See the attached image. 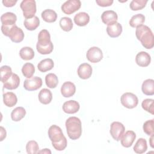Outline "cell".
<instances>
[{"instance_id": "cell-1", "label": "cell", "mask_w": 154, "mask_h": 154, "mask_svg": "<svg viewBox=\"0 0 154 154\" xmlns=\"http://www.w3.org/2000/svg\"><path fill=\"white\" fill-rule=\"evenodd\" d=\"M135 35L146 49H150L153 48V34L149 26L144 25L138 26L135 31Z\"/></svg>"}, {"instance_id": "cell-2", "label": "cell", "mask_w": 154, "mask_h": 154, "mask_svg": "<svg viewBox=\"0 0 154 154\" xmlns=\"http://www.w3.org/2000/svg\"><path fill=\"white\" fill-rule=\"evenodd\" d=\"M66 128L69 137L75 140L82 134V125L80 119L76 117H70L66 121Z\"/></svg>"}, {"instance_id": "cell-3", "label": "cell", "mask_w": 154, "mask_h": 154, "mask_svg": "<svg viewBox=\"0 0 154 154\" xmlns=\"http://www.w3.org/2000/svg\"><path fill=\"white\" fill-rule=\"evenodd\" d=\"M1 31L3 34L8 37L14 43H20L24 38V33L22 29L16 24L11 26L1 25Z\"/></svg>"}, {"instance_id": "cell-4", "label": "cell", "mask_w": 154, "mask_h": 154, "mask_svg": "<svg viewBox=\"0 0 154 154\" xmlns=\"http://www.w3.org/2000/svg\"><path fill=\"white\" fill-rule=\"evenodd\" d=\"M25 19H30L35 16L36 13V3L34 0H23L20 4Z\"/></svg>"}, {"instance_id": "cell-5", "label": "cell", "mask_w": 154, "mask_h": 154, "mask_svg": "<svg viewBox=\"0 0 154 154\" xmlns=\"http://www.w3.org/2000/svg\"><path fill=\"white\" fill-rule=\"evenodd\" d=\"M121 103L122 105L128 109L135 108L138 103V99L137 96L130 92L123 93L120 98Z\"/></svg>"}, {"instance_id": "cell-6", "label": "cell", "mask_w": 154, "mask_h": 154, "mask_svg": "<svg viewBox=\"0 0 154 154\" xmlns=\"http://www.w3.org/2000/svg\"><path fill=\"white\" fill-rule=\"evenodd\" d=\"M81 6L79 0H69L66 1L61 5L62 11L66 14H71L78 11Z\"/></svg>"}, {"instance_id": "cell-7", "label": "cell", "mask_w": 154, "mask_h": 154, "mask_svg": "<svg viewBox=\"0 0 154 154\" xmlns=\"http://www.w3.org/2000/svg\"><path fill=\"white\" fill-rule=\"evenodd\" d=\"M125 128L124 125L119 122H114L110 125V134L114 140H120L122 135L125 133Z\"/></svg>"}, {"instance_id": "cell-8", "label": "cell", "mask_w": 154, "mask_h": 154, "mask_svg": "<svg viewBox=\"0 0 154 154\" xmlns=\"http://www.w3.org/2000/svg\"><path fill=\"white\" fill-rule=\"evenodd\" d=\"M42 85V79L38 76L27 78L24 81L23 87L28 91H35L40 88Z\"/></svg>"}, {"instance_id": "cell-9", "label": "cell", "mask_w": 154, "mask_h": 154, "mask_svg": "<svg viewBox=\"0 0 154 154\" xmlns=\"http://www.w3.org/2000/svg\"><path fill=\"white\" fill-rule=\"evenodd\" d=\"M86 57L89 61L93 63H96L103 58V53L99 48L93 46L87 51Z\"/></svg>"}, {"instance_id": "cell-10", "label": "cell", "mask_w": 154, "mask_h": 154, "mask_svg": "<svg viewBox=\"0 0 154 154\" xmlns=\"http://www.w3.org/2000/svg\"><path fill=\"white\" fill-rule=\"evenodd\" d=\"M48 136L52 141V143H57L63 139L65 137L62 132L61 129L55 125H52L49 128Z\"/></svg>"}, {"instance_id": "cell-11", "label": "cell", "mask_w": 154, "mask_h": 154, "mask_svg": "<svg viewBox=\"0 0 154 154\" xmlns=\"http://www.w3.org/2000/svg\"><path fill=\"white\" fill-rule=\"evenodd\" d=\"M92 72L91 66L86 63L80 64L77 70L78 76L82 79H88L91 76Z\"/></svg>"}, {"instance_id": "cell-12", "label": "cell", "mask_w": 154, "mask_h": 154, "mask_svg": "<svg viewBox=\"0 0 154 154\" xmlns=\"http://www.w3.org/2000/svg\"><path fill=\"white\" fill-rule=\"evenodd\" d=\"M135 62L140 67H147L151 62V57L147 52L141 51L137 54Z\"/></svg>"}, {"instance_id": "cell-13", "label": "cell", "mask_w": 154, "mask_h": 154, "mask_svg": "<svg viewBox=\"0 0 154 154\" xmlns=\"http://www.w3.org/2000/svg\"><path fill=\"white\" fill-rule=\"evenodd\" d=\"M122 25L117 22L108 25L106 27V32L108 35L112 38H116L120 36L122 32Z\"/></svg>"}, {"instance_id": "cell-14", "label": "cell", "mask_w": 154, "mask_h": 154, "mask_svg": "<svg viewBox=\"0 0 154 154\" xmlns=\"http://www.w3.org/2000/svg\"><path fill=\"white\" fill-rule=\"evenodd\" d=\"M76 91L75 84L70 81L64 82L61 87V93L64 97H70L72 96Z\"/></svg>"}, {"instance_id": "cell-15", "label": "cell", "mask_w": 154, "mask_h": 154, "mask_svg": "<svg viewBox=\"0 0 154 154\" xmlns=\"http://www.w3.org/2000/svg\"><path fill=\"white\" fill-rule=\"evenodd\" d=\"M136 138V134L133 131H128L122 135L120 141L122 146L128 148L132 146Z\"/></svg>"}, {"instance_id": "cell-16", "label": "cell", "mask_w": 154, "mask_h": 154, "mask_svg": "<svg viewBox=\"0 0 154 154\" xmlns=\"http://www.w3.org/2000/svg\"><path fill=\"white\" fill-rule=\"evenodd\" d=\"M79 103L73 100L66 101L63 105V110L67 114H75L79 111Z\"/></svg>"}, {"instance_id": "cell-17", "label": "cell", "mask_w": 154, "mask_h": 154, "mask_svg": "<svg viewBox=\"0 0 154 154\" xmlns=\"http://www.w3.org/2000/svg\"><path fill=\"white\" fill-rule=\"evenodd\" d=\"M101 19L103 23L108 25L117 22L118 16L113 10H106L102 14Z\"/></svg>"}, {"instance_id": "cell-18", "label": "cell", "mask_w": 154, "mask_h": 154, "mask_svg": "<svg viewBox=\"0 0 154 154\" xmlns=\"http://www.w3.org/2000/svg\"><path fill=\"white\" fill-rule=\"evenodd\" d=\"M4 84V87L8 90L16 89L20 84V78L19 76L16 73H12L8 79L5 81Z\"/></svg>"}, {"instance_id": "cell-19", "label": "cell", "mask_w": 154, "mask_h": 154, "mask_svg": "<svg viewBox=\"0 0 154 154\" xmlns=\"http://www.w3.org/2000/svg\"><path fill=\"white\" fill-rule=\"evenodd\" d=\"M51 42V35L49 32L45 29L41 30L38 35V42L37 43V45L46 46H48Z\"/></svg>"}, {"instance_id": "cell-20", "label": "cell", "mask_w": 154, "mask_h": 154, "mask_svg": "<svg viewBox=\"0 0 154 154\" xmlns=\"http://www.w3.org/2000/svg\"><path fill=\"white\" fill-rule=\"evenodd\" d=\"M17 20L16 15L11 12H7L4 13L1 16V21L2 25L11 26L15 25V23Z\"/></svg>"}, {"instance_id": "cell-21", "label": "cell", "mask_w": 154, "mask_h": 154, "mask_svg": "<svg viewBox=\"0 0 154 154\" xmlns=\"http://www.w3.org/2000/svg\"><path fill=\"white\" fill-rule=\"evenodd\" d=\"M38 97L40 103L44 105H48L52 101V94L49 89L43 88L40 91Z\"/></svg>"}, {"instance_id": "cell-22", "label": "cell", "mask_w": 154, "mask_h": 154, "mask_svg": "<svg viewBox=\"0 0 154 154\" xmlns=\"http://www.w3.org/2000/svg\"><path fill=\"white\" fill-rule=\"evenodd\" d=\"M74 22L75 24L79 26L87 25L90 21V16L85 12H80L74 16Z\"/></svg>"}, {"instance_id": "cell-23", "label": "cell", "mask_w": 154, "mask_h": 154, "mask_svg": "<svg viewBox=\"0 0 154 154\" xmlns=\"http://www.w3.org/2000/svg\"><path fill=\"white\" fill-rule=\"evenodd\" d=\"M141 90L143 94L147 96H152L154 94V80L147 79L145 80L141 85Z\"/></svg>"}, {"instance_id": "cell-24", "label": "cell", "mask_w": 154, "mask_h": 154, "mask_svg": "<svg viewBox=\"0 0 154 154\" xmlns=\"http://www.w3.org/2000/svg\"><path fill=\"white\" fill-rule=\"evenodd\" d=\"M3 101L7 106L13 107L17 103V98L14 93L8 91L3 94Z\"/></svg>"}, {"instance_id": "cell-25", "label": "cell", "mask_w": 154, "mask_h": 154, "mask_svg": "<svg viewBox=\"0 0 154 154\" xmlns=\"http://www.w3.org/2000/svg\"><path fill=\"white\" fill-rule=\"evenodd\" d=\"M54 66V63L51 58H46L40 61L37 64V68L41 72L51 70Z\"/></svg>"}, {"instance_id": "cell-26", "label": "cell", "mask_w": 154, "mask_h": 154, "mask_svg": "<svg viewBox=\"0 0 154 154\" xmlns=\"http://www.w3.org/2000/svg\"><path fill=\"white\" fill-rule=\"evenodd\" d=\"M41 16L43 20L48 23H52L57 19V13L52 9H46L42 11Z\"/></svg>"}, {"instance_id": "cell-27", "label": "cell", "mask_w": 154, "mask_h": 154, "mask_svg": "<svg viewBox=\"0 0 154 154\" xmlns=\"http://www.w3.org/2000/svg\"><path fill=\"white\" fill-rule=\"evenodd\" d=\"M23 25L26 29L29 31H33L39 26L40 19L36 16L30 19H25Z\"/></svg>"}, {"instance_id": "cell-28", "label": "cell", "mask_w": 154, "mask_h": 154, "mask_svg": "<svg viewBox=\"0 0 154 154\" xmlns=\"http://www.w3.org/2000/svg\"><path fill=\"white\" fill-rule=\"evenodd\" d=\"M26 114V110L22 106H18L14 108L11 113V118L14 122L21 120Z\"/></svg>"}, {"instance_id": "cell-29", "label": "cell", "mask_w": 154, "mask_h": 154, "mask_svg": "<svg viewBox=\"0 0 154 154\" xmlns=\"http://www.w3.org/2000/svg\"><path fill=\"white\" fill-rule=\"evenodd\" d=\"M134 151L136 153L141 154L146 152L147 149V141L144 138H140L136 142L135 146H134Z\"/></svg>"}, {"instance_id": "cell-30", "label": "cell", "mask_w": 154, "mask_h": 154, "mask_svg": "<svg viewBox=\"0 0 154 154\" xmlns=\"http://www.w3.org/2000/svg\"><path fill=\"white\" fill-rule=\"evenodd\" d=\"M34 50L28 46L23 47L19 51V55L20 58L23 60H32L34 57Z\"/></svg>"}, {"instance_id": "cell-31", "label": "cell", "mask_w": 154, "mask_h": 154, "mask_svg": "<svg viewBox=\"0 0 154 154\" xmlns=\"http://www.w3.org/2000/svg\"><path fill=\"white\" fill-rule=\"evenodd\" d=\"M145 22V16L142 14H137L134 15L129 20V25L132 28H137L142 25Z\"/></svg>"}, {"instance_id": "cell-32", "label": "cell", "mask_w": 154, "mask_h": 154, "mask_svg": "<svg viewBox=\"0 0 154 154\" xmlns=\"http://www.w3.org/2000/svg\"><path fill=\"white\" fill-rule=\"evenodd\" d=\"M45 82L47 87L50 88H54L58 84V77L54 73H48L45 76Z\"/></svg>"}, {"instance_id": "cell-33", "label": "cell", "mask_w": 154, "mask_h": 154, "mask_svg": "<svg viewBox=\"0 0 154 154\" xmlns=\"http://www.w3.org/2000/svg\"><path fill=\"white\" fill-rule=\"evenodd\" d=\"M22 72L25 77L27 78H30L35 73V67L32 63H26L24 64L22 66Z\"/></svg>"}, {"instance_id": "cell-34", "label": "cell", "mask_w": 154, "mask_h": 154, "mask_svg": "<svg viewBox=\"0 0 154 154\" xmlns=\"http://www.w3.org/2000/svg\"><path fill=\"white\" fill-rule=\"evenodd\" d=\"M60 26L61 28L66 32L70 31L73 28V22L72 19L68 17H61L60 20Z\"/></svg>"}, {"instance_id": "cell-35", "label": "cell", "mask_w": 154, "mask_h": 154, "mask_svg": "<svg viewBox=\"0 0 154 154\" xmlns=\"http://www.w3.org/2000/svg\"><path fill=\"white\" fill-rule=\"evenodd\" d=\"M12 70L8 66H2L1 67V81L2 83L7 81L12 75Z\"/></svg>"}, {"instance_id": "cell-36", "label": "cell", "mask_w": 154, "mask_h": 154, "mask_svg": "<svg viewBox=\"0 0 154 154\" xmlns=\"http://www.w3.org/2000/svg\"><path fill=\"white\" fill-rule=\"evenodd\" d=\"M147 3L146 0H132L129 5L130 8L133 11L140 10L144 8Z\"/></svg>"}, {"instance_id": "cell-37", "label": "cell", "mask_w": 154, "mask_h": 154, "mask_svg": "<svg viewBox=\"0 0 154 154\" xmlns=\"http://www.w3.org/2000/svg\"><path fill=\"white\" fill-rule=\"evenodd\" d=\"M154 100L152 99H146L143 100L141 106L143 109L147 112L153 114H154Z\"/></svg>"}, {"instance_id": "cell-38", "label": "cell", "mask_w": 154, "mask_h": 154, "mask_svg": "<svg viewBox=\"0 0 154 154\" xmlns=\"http://www.w3.org/2000/svg\"><path fill=\"white\" fill-rule=\"evenodd\" d=\"M26 150L28 154L37 153L39 150L38 143L34 140L29 141L26 144Z\"/></svg>"}, {"instance_id": "cell-39", "label": "cell", "mask_w": 154, "mask_h": 154, "mask_svg": "<svg viewBox=\"0 0 154 154\" xmlns=\"http://www.w3.org/2000/svg\"><path fill=\"white\" fill-rule=\"evenodd\" d=\"M153 125H154V119H151L147 120L143 124V129L144 133H146L149 136L153 135Z\"/></svg>"}, {"instance_id": "cell-40", "label": "cell", "mask_w": 154, "mask_h": 154, "mask_svg": "<svg viewBox=\"0 0 154 154\" xmlns=\"http://www.w3.org/2000/svg\"><path fill=\"white\" fill-rule=\"evenodd\" d=\"M36 49H37V51L38 52V53H40V54H43V55L49 54L52 52L54 49V45L52 42L48 46H41L36 45Z\"/></svg>"}, {"instance_id": "cell-41", "label": "cell", "mask_w": 154, "mask_h": 154, "mask_svg": "<svg viewBox=\"0 0 154 154\" xmlns=\"http://www.w3.org/2000/svg\"><path fill=\"white\" fill-rule=\"evenodd\" d=\"M67 141L66 137H64L63 139H62L61 141L57 142V143H52V146L54 148L58 151H62L65 149V148L67 147Z\"/></svg>"}, {"instance_id": "cell-42", "label": "cell", "mask_w": 154, "mask_h": 154, "mask_svg": "<svg viewBox=\"0 0 154 154\" xmlns=\"http://www.w3.org/2000/svg\"><path fill=\"white\" fill-rule=\"evenodd\" d=\"M96 4L100 7H108L112 4L113 0H96Z\"/></svg>"}, {"instance_id": "cell-43", "label": "cell", "mask_w": 154, "mask_h": 154, "mask_svg": "<svg viewBox=\"0 0 154 154\" xmlns=\"http://www.w3.org/2000/svg\"><path fill=\"white\" fill-rule=\"evenodd\" d=\"M2 2L5 7H11L16 4L17 1L16 0H15V1L14 0H3L2 1Z\"/></svg>"}, {"instance_id": "cell-44", "label": "cell", "mask_w": 154, "mask_h": 154, "mask_svg": "<svg viewBox=\"0 0 154 154\" xmlns=\"http://www.w3.org/2000/svg\"><path fill=\"white\" fill-rule=\"evenodd\" d=\"M0 129H1V138H0V141H2L6 137L7 132H6L5 129L2 126L0 127Z\"/></svg>"}, {"instance_id": "cell-45", "label": "cell", "mask_w": 154, "mask_h": 154, "mask_svg": "<svg viewBox=\"0 0 154 154\" xmlns=\"http://www.w3.org/2000/svg\"><path fill=\"white\" fill-rule=\"evenodd\" d=\"M38 153H51V151L49 149H43V150H38V152H37Z\"/></svg>"}, {"instance_id": "cell-46", "label": "cell", "mask_w": 154, "mask_h": 154, "mask_svg": "<svg viewBox=\"0 0 154 154\" xmlns=\"http://www.w3.org/2000/svg\"><path fill=\"white\" fill-rule=\"evenodd\" d=\"M153 135H152L150 136V138L149 139V141H150V146L153 148Z\"/></svg>"}]
</instances>
